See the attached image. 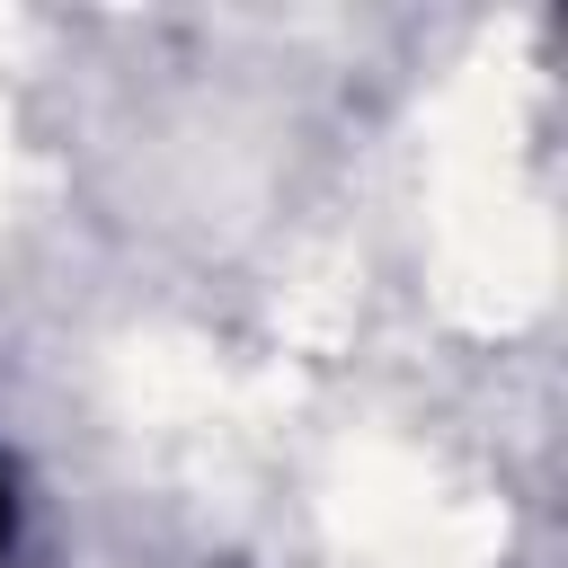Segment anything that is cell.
<instances>
[{
  "label": "cell",
  "instance_id": "6da1fadb",
  "mask_svg": "<svg viewBox=\"0 0 568 568\" xmlns=\"http://www.w3.org/2000/svg\"><path fill=\"white\" fill-rule=\"evenodd\" d=\"M9 532H18V479H9V462H0V550H9Z\"/></svg>",
  "mask_w": 568,
  "mask_h": 568
}]
</instances>
